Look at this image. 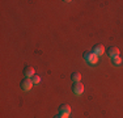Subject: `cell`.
Returning a JSON list of instances; mask_svg holds the SVG:
<instances>
[{"instance_id":"1","label":"cell","mask_w":123,"mask_h":118,"mask_svg":"<svg viewBox=\"0 0 123 118\" xmlns=\"http://www.w3.org/2000/svg\"><path fill=\"white\" fill-rule=\"evenodd\" d=\"M84 59H85V62L86 63H89V64H97V62H98V57L96 54H93L92 51H85L84 52Z\"/></svg>"},{"instance_id":"2","label":"cell","mask_w":123,"mask_h":118,"mask_svg":"<svg viewBox=\"0 0 123 118\" xmlns=\"http://www.w3.org/2000/svg\"><path fill=\"white\" fill-rule=\"evenodd\" d=\"M20 87H21L22 91H30L33 88V81H31V79L25 78L24 80H21V83H20Z\"/></svg>"},{"instance_id":"3","label":"cell","mask_w":123,"mask_h":118,"mask_svg":"<svg viewBox=\"0 0 123 118\" xmlns=\"http://www.w3.org/2000/svg\"><path fill=\"white\" fill-rule=\"evenodd\" d=\"M72 91L75 94H81L84 92V84L81 81H74L72 84Z\"/></svg>"},{"instance_id":"4","label":"cell","mask_w":123,"mask_h":118,"mask_svg":"<svg viewBox=\"0 0 123 118\" xmlns=\"http://www.w3.org/2000/svg\"><path fill=\"white\" fill-rule=\"evenodd\" d=\"M106 54H107V57H109V58L114 59V58L119 57V49H118V47H115V46H110L109 49L106 50Z\"/></svg>"},{"instance_id":"5","label":"cell","mask_w":123,"mask_h":118,"mask_svg":"<svg viewBox=\"0 0 123 118\" xmlns=\"http://www.w3.org/2000/svg\"><path fill=\"white\" fill-rule=\"evenodd\" d=\"M92 52L93 54H96L98 57V55H102L105 52V47L104 45H101V43H98V45H94L93 46V49H92Z\"/></svg>"},{"instance_id":"6","label":"cell","mask_w":123,"mask_h":118,"mask_svg":"<svg viewBox=\"0 0 123 118\" xmlns=\"http://www.w3.org/2000/svg\"><path fill=\"white\" fill-rule=\"evenodd\" d=\"M24 76L25 78H29V79H31L34 76V68L31 66H25V68H24Z\"/></svg>"},{"instance_id":"7","label":"cell","mask_w":123,"mask_h":118,"mask_svg":"<svg viewBox=\"0 0 123 118\" xmlns=\"http://www.w3.org/2000/svg\"><path fill=\"white\" fill-rule=\"evenodd\" d=\"M63 113L71 114V106H69L68 104H62L59 106V114H63Z\"/></svg>"},{"instance_id":"8","label":"cell","mask_w":123,"mask_h":118,"mask_svg":"<svg viewBox=\"0 0 123 118\" xmlns=\"http://www.w3.org/2000/svg\"><path fill=\"white\" fill-rule=\"evenodd\" d=\"M71 79L74 81H81V73L80 72H72Z\"/></svg>"},{"instance_id":"9","label":"cell","mask_w":123,"mask_h":118,"mask_svg":"<svg viewBox=\"0 0 123 118\" xmlns=\"http://www.w3.org/2000/svg\"><path fill=\"white\" fill-rule=\"evenodd\" d=\"M113 64H115V66H119V64H122V58L121 57H117L113 59Z\"/></svg>"},{"instance_id":"10","label":"cell","mask_w":123,"mask_h":118,"mask_svg":"<svg viewBox=\"0 0 123 118\" xmlns=\"http://www.w3.org/2000/svg\"><path fill=\"white\" fill-rule=\"evenodd\" d=\"M31 81H33V84H39V83H41V78H39V76H37V75H34L33 78H31Z\"/></svg>"},{"instance_id":"11","label":"cell","mask_w":123,"mask_h":118,"mask_svg":"<svg viewBox=\"0 0 123 118\" xmlns=\"http://www.w3.org/2000/svg\"><path fill=\"white\" fill-rule=\"evenodd\" d=\"M59 116H60L62 118H68V117H69V114H67V113H63V114H59Z\"/></svg>"},{"instance_id":"12","label":"cell","mask_w":123,"mask_h":118,"mask_svg":"<svg viewBox=\"0 0 123 118\" xmlns=\"http://www.w3.org/2000/svg\"><path fill=\"white\" fill-rule=\"evenodd\" d=\"M54 118H62L60 116H56V117H54Z\"/></svg>"}]
</instances>
